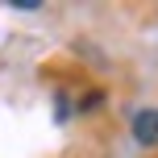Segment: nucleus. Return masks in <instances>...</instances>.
Returning <instances> with one entry per match:
<instances>
[{"mask_svg": "<svg viewBox=\"0 0 158 158\" xmlns=\"http://www.w3.org/2000/svg\"><path fill=\"white\" fill-rule=\"evenodd\" d=\"M100 104H104V92H87L79 108H83V112H92V108H100Z\"/></svg>", "mask_w": 158, "mask_h": 158, "instance_id": "f03ea898", "label": "nucleus"}, {"mask_svg": "<svg viewBox=\"0 0 158 158\" xmlns=\"http://www.w3.org/2000/svg\"><path fill=\"white\" fill-rule=\"evenodd\" d=\"M133 142L137 146H158V108H142L133 117Z\"/></svg>", "mask_w": 158, "mask_h": 158, "instance_id": "f257e3e1", "label": "nucleus"}]
</instances>
